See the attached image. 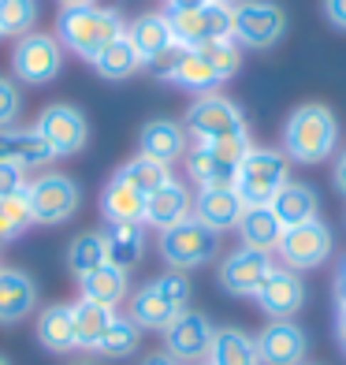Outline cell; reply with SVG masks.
<instances>
[{"label":"cell","mask_w":346,"mask_h":365,"mask_svg":"<svg viewBox=\"0 0 346 365\" xmlns=\"http://www.w3.org/2000/svg\"><path fill=\"white\" fill-rule=\"evenodd\" d=\"M123 34H127L130 45H135L142 68H145V63H157L160 56H168L172 48H175L172 23H168V15H164V11H145V15H138V19L123 30Z\"/></svg>","instance_id":"44dd1931"},{"label":"cell","mask_w":346,"mask_h":365,"mask_svg":"<svg viewBox=\"0 0 346 365\" xmlns=\"http://www.w3.org/2000/svg\"><path fill=\"white\" fill-rule=\"evenodd\" d=\"M205 4H212V0H168V11H197Z\"/></svg>","instance_id":"ee69618b"},{"label":"cell","mask_w":346,"mask_h":365,"mask_svg":"<svg viewBox=\"0 0 346 365\" xmlns=\"http://www.w3.org/2000/svg\"><path fill=\"white\" fill-rule=\"evenodd\" d=\"M242 246H250V250H261V254H276L279 239H283V224L276 220V212L268 205H246L242 217L235 224Z\"/></svg>","instance_id":"484cf974"},{"label":"cell","mask_w":346,"mask_h":365,"mask_svg":"<svg viewBox=\"0 0 346 365\" xmlns=\"http://www.w3.org/2000/svg\"><path fill=\"white\" fill-rule=\"evenodd\" d=\"M68 365H101L97 358H75V361H68Z\"/></svg>","instance_id":"c3c4849f"},{"label":"cell","mask_w":346,"mask_h":365,"mask_svg":"<svg viewBox=\"0 0 346 365\" xmlns=\"http://www.w3.org/2000/svg\"><path fill=\"white\" fill-rule=\"evenodd\" d=\"M197 53H201L212 68H216V75L227 82L235 78L238 68H242V48L235 45V38H224V41H209V45H197Z\"/></svg>","instance_id":"74e56055"},{"label":"cell","mask_w":346,"mask_h":365,"mask_svg":"<svg viewBox=\"0 0 346 365\" xmlns=\"http://www.w3.org/2000/svg\"><path fill=\"white\" fill-rule=\"evenodd\" d=\"M183 309H190V279L175 269L160 272L127 298V317L142 331H164Z\"/></svg>","instance_id":"7a4b0ae2"},{"label":"cell","mask_w":346,"mask_h":365,"mask_svg":"<svg viewBox=\"0 0 346 365\" xmlns=\"http://www.w3.org/2000/svg\"><path fill=\"white\" fill-rule=\"evenodd\" d=\"M38 309V284L23 269L0 264V324H23Z\"/></svg>","instance_id":"ffe728a7"},{"label":"cell","mask_w":346,"mask_h":365,"mask_svg":"<svg viewBox=\"0 0 346 365\" xmlns=\"http://www.w3.org/2000/svg\"><path fill=\"white\" fill-rule=\"evenodd\" d=\"M216 4H227V8H235V4H238V0H216Z\"/></svg>","instance_id":"681fc988"},{"label":"cell","mask_w":346,"mask_h":365,"mask_svg":"<svg viewBox=\"0 0 346 365\" xmlns=\"http://www.w3.org/2000/svg\"><path fill=\"white\" fill-rule=\"evenodd\" d=\"M0 160L19 164L23 172H38V168H48L56 157L34 127L15 123V127H0Z\"/></svg>","instance_id":"d6986e66"},{"label":"cell","mask_w":346,"mask_h":365,"mask_svg":"<svg viewBox=\"0 0 346 365\" xmlns=\"http://www.w3.org/2000/svg\"><path fill=\"white\" fill-rule=\"evenodd\" d=\"M0 365H11V361H8V358H0Z\"/></svg>","instance_id":"f907efd6"},{"label":"cell","mask_w":346,"mask_h":365,"mask_svg":"<svg viewBox=\"0 0 346 365\" xmlns=\"http://www.w3.org/2000/svg\"><path fill=\"white\" fill-rule=\"evenodd\" d=\"M145 246H150L145 224H108V231H105V261L123 272L138 269L145 257Z\"/></svg>","instance_id":"d4e9b609"},{"label":"cell","mask_w":346,"mask_h":365,"mask_svg":"<svg viewBox=\"0 0 346 365\" xmlns=\"http://www.w3.org/2000/svg\"><path fill=\"white\" fill-rule=\"evenodd\" d=\"M26 205H30V220L38 227L68 224L82 205V187L63 172H41L26 187Z\"/></svg>","instance_id":"8992f818"},{"label":"cell","mask_w":346,"mask_h":365,"mask_svg":"<svg viewBox=\"0 0 346 365\" xmlns=\"http://www.w3.org/2000/svg\"><path fill=\"white\" fill-rule=\"evenodd\" d=\"M268 209L276 212V220L287 231V227H298V224H309V220H320V194L313 190L309 182L290 179L268 202Z\"/></svg>","instance_id":"cb8c5ba5"},{"label":"cell","mask_w":346,"mask_h":365,"mask_svg":"<svg viewBox=\"0 0 346 365\" xmlns=\"http://www.w3.org/2000/svg\"><path fill=\"white\" fill-rule=\"evenodd\" d=\"M38 0H0V30L4 38H23L38 23Z\"/></svg>","instance_id":"d590c367"},{"label":"cell","mask_w":346,"mask_h":365,"mask_svg":"<svg viewBox=\"0 0 346 365\" xmlns=\"http://www.w3.org/2000/svg\"><path fill=\"white\" fill-rule=\"evenodd\" d=\"M78 298H90V302L97 306H108L115 309L123 302V298H130V279L123 269H115V264H97L93 272L78 276Z\"/></svg>","instance_id":"4316f807"},{"label":"cell","mask_w":346,"mask_h":365,"mask_svg":"<svg viewBox=\"0 0 346 365\" xmlns=\"http://www.w3.org/2000/svg\"><path fill=\"white\" fill-rule=\"evenodd\" d=\"M138 68H142V60H138V53H135V45L127 41V34H120L115 41H108L101 53L93 56V71L101 75V78H108V82L130 78Z\"/></svg>","instance_id":"1f68e13d"},{"label":"cell","mask_w":346,"mask_h":365,"mask_svg":"<svg viewBox=\"0 0 346 365\" xmlns=\"http://www.w3.org/2000/svg\"><path fill=\"white\" fill-rule=\"evenodd\" d=\"M34 336L45 351L53 354H71L75 346V324H71V306H45L34 321Z\"/></svg>","instance_id":"4dcf8cb0"},{"label":"cell","mask_w":346,"mask_h":365,"mask_svg":"<svg viewBox=\"0 0 346 365\" xmlns=\"http://www.w3.org/2000/svg\"><path fill=\"white\" fill-rule=\"evenodd\" d=\"M335 343H339V351L346 354V309H339V317H335Z\"/></svg>","instance_id":"f6af8a7d"},{"label":"cell","mask_w":346,"mask_h":365,"mask_svg":"<svg viewBox=\"0 0 346 365\" xmlns=\"http://www.w3.org/2000/svg\"><path fill=\"white\" fill-rule=\"evenodd\" d=\"M115 175L127 179L130 187H135L138 194H145V197H150L153 190H160L164 182H172V179H175V175H172V164H160V160L142 157V153H138V157H130V160L123 164V168L115 172Z\"/></svg>","instance_id":"d6a6232c"},{"label":"cell","mask_w":346,"mask_h":365,"mask_svg":"<svg viewBox=\"0 0 346 365\" xmlns=\"http://www.w3.org/2000/svg\"><path fill=\"white\" fill-rule=\"evenodd\" d=\"M112 321H115V309L97 306V302H90V298H75V302H71L75 346H78V351H90V354H93Z\"/></svg>","instance_id":"f546056e"},{"label":"cell","mask_w":346,"mask_h":365,"mask_svg":"<svg viewBox=\"0 0 346 365\" xmlns=\"http://www.w3.org/2000/svg\"><path fill=\"white\" fill-rule=\"evenodd\" d=\"M339 149V120L335 112L320 105V101H309L298 105L287 123H283V153L294 164H320L327 160Z\"/></svg>","instance_id":"6da1fadb"},{"label":"cell","mask_w":346,"mask_h":365,"mask_svg":"<svg viewBox=\"0 0 346 365\" xmlns=\"http://www.w3.org/2000/svg\"><path fill=\"white\" fill-rule=\"evenodd\" d=\"M34 130L45 138V145L53 149V157H75L90 142V123H86V115H82V108L63 105V101L45 105L41 115L34 120Z\"/></svg>","instance_id":"8fae6325"},{"label":"cell","mask_w":346,"mask_h":365,"mask_svg":"<svg viewBox=\"0 0 346 365\" xmlns=\"http://www.w3.org/2000/svg\"><path fill=\"white\" fill-rule=\"evenodd\" d=\"M157 250H160V257H164V264H168V269L190 272V269H201V264H209L212 257L220 254V235L190 217V220H183V224L160 231Z\"/></svg>","instance_id":"ba28073f"},{"label":"cell","mask_w":346,"mask_h":365,"mask_svg":"<svg viewBox=\"0 0 346 365\" xmlns=\"http://www.w3.org/2000/svg\"><path fill=\"white\" fill-rule=\"evenodd\" d=\"M164 15L172 23V38L179 48H197V45L231 38V8L216 4V0L197 11H164Z\"/></svg>","instance_id":"5bb4252c"},{"label":"cell","mask_w":346,"mask_h":365,"mask_svg":"<svg viewBox=\"0 0 346 365\" xmlns=\"http://www.w3.org/2000/svg\"><path fill=\"white\" fill-rule=\"evenodd\" d=\"M26 187H30V172H23L19 164L0 160V202L15 194H26Z\"/></svg>","instance_id":"ab89813d"},{"label":"cell","mask_w":346,"mask_h":365,"mask_svg":"<svg viewBox=\"0 0 346 365\" xmlns=\"http://www.w3.org/2000/svg\"><path fill=\"white\" fill-rule=\"evenodd\" d=\"M332 179H335V187L346 194V149H339V157H335V172H332Z\"/></svg>","instance_id":"7bdbcfd3"},{"label":"cell","mask_w":346,"mask_h":365,"mask_svg":"<svg viewBox=\"0 0 346 365\" xmlns=\"http://www.w3.org/2000/svg\"><path fill=\"white\" fill-rule=\"evenodd\" d=\"M187 149H190V135H187V127L175 123V120H150L138 135V153L153 157L160 164L183 160Z\"/></svg>","instance_id":"603a6c76"},{"label":"cell","mask_w":346,"mask_h":365,"mask_svg":"<svg viewBox=\"0 0 346 365\" xmlns=\"http://www.w3.org/2000/svg\"><path fill=\"white\" fill-rule=\"evenodd\" d=\"M183 127L194 142H224V138L250 135L242 108L224 93H197V101L187 108Z\"/></svg>","instance_id":"52a82bcc"},{"label":"cell","mask_w":346,"mask_h":365,"mask_svg":"<svg viewBox=\"0 0 346 365\" xmlns=\"http://www.w3.org/2000/svg\"><path fill=\"white\" fill-rule=\"evenodd\" d=\"M97 264H105V231H82L68 246V269L75 276H86Z\"/></svg>","instance_id":"e575fe53"},{"label":"cell","mask_w":346,"mask_h":365,"mask_svg":"<svg viewBox=\"0 0 346 365\" xmlns=\"http://www.w3.org/2000/svg\"><path fill=\"white\" fill-rule=\"evenodd\" d=\"M242 209L246 205L235 194V187H205L194 194V220L205 224L209 231H216V235H224V231H231L238 224Z\"/></svg>","instance_id":"7402d4cb"},{"label":"cell","mask_w":346,"mask_h":365,"mask_svg":"<svg viewBox=\"0 0 346 365\" xmlns=\"http://www.w3.org/2000/svg\"><path fill=\"white\" fill-rule=\"evenodd\" d=\"M324 15L335 30H346V0H324Z\"/></svg>","instance_id":"60d3db41"},{"label":"cell","mask_w":346,"mask_h":365,"mask_svg":"<svg viewBox=\"0 0 346 365\" xmlns=\"http://www.w3.org/2000/svg\"><path fill=\"white\" fill-rule=\"evenodd\" d=\"M335 302H339V309H346V257L335 269Z\"/></svg>","instance_id":"b9f144b4"},{"label":"cell","mask_w":346,"mask_h":365,"mask_svg":"<svg viewBox=\"0 0 346 365\" xmlns=\"http://www.w3.org/2000/svg\"><path fill=\"white\" fill-rule=\"evenodd\" d=\"M123 19L115 8H97V4H86V8H60V19H56V41L63 48H71L75 56L90 60L101 53L108 41H115L123 34Z\"/></svg>","instance_id":"3957f363"},{"label":"cell","mask_w":346,"mask_h":365,"mask_svg":"<svg viewBox=\"0 0 346 365\" xmlns=\"http://www.w3.org/2000/svg\"><path fill=\"white\" fill-rule=\"evenodd\" d=\"M287 34V11L276 0H238L231 8V38L242 48H272Z\"/></svg>","instance_id":"9c48e42d"},{"label":"cell","mask_w":346,"mask_h":365,"mask_svg":"<svg viewBox=\"0 0 346 365\" xmlns=\"http://www.w3.org/2000/svg\"><path fill=\"white\" fill-rule=\"evenodd\" d=\"M101 217L108 224H142L145 220V194H138L127 179L112 175L101 190Z\"/></svg>","instance_id":"83f0119b"},{"label":"cell","mask_w":346,"mask_h":365,"mask_svg":"<svg viewBox=\"0 0 346 365\" xmlns=\"http://www.w3.org/2000/svg\"><path fill=\"white\" fill-rule=\"evenodd\" d=\"M86 4H93V0H60V8H86Z\"/></svg>","instance_id":"7dc6e473"},{"label":"cell","mask_w":346,"mask_h":365,"mask_svg":"<svg viewBox=\"0 0 346 365\" xmlns=\"http://www.w3.org/2000/svg\"><path fill=\"white\" fill-rule=\"evenodd\" d=\"M138 365H179V361H175V358H168V354L160 351V354H150V358H142Z\"/></svg>","instance_id":"bcb514c9"},{"label":"cell","mask_w":346,"mask_h":365,"mask_svg":"<svg viewBox=\"0 0 346 365\" xmlns=\"http://www.w3.org/2000/svg\"><path fill=\"white\" fill-rule=\"evenodd\" d=\"M205 365H261L257 339L250 331L235 328V324H224V328H216V336H212Z\"/></svg>","instance_id":"f1b7e54d"},{"label":"cell","mask_w":346,"mask_h":365,"mask_svg":"<svg viewBox=\"0 0 346 365\" xmlns=\"http://www.w3.org/2000/svg\"><path fill=\"white\" fill-rule=\"evenodd\" d=\"M332 246H335L332 227L324 220H309V224H298V227H287L279 246H276V254L287 269L305 272V269H320V264L332 257Z\"/></svg>","instance_id":"7c38bea8"},{"label":"cell","mask_w":346,"mask_h":365,"mask_svg":"<svg viewBox=\"0 0 346 365\" xmlns=\"http://www.w3.org/2000/svg\"><path fill=\"white\" fill-rule=\"evenodd\" d=\"M287 182H290V160L283 149L250 145V153L242 157L231 187L242 197V205H268Z\"/></svg>","instance_id":"277c9868"},{"label":"cell","mask_w":346,"mask_h":365,"mask_svg":"<svg viewBox=\"0 0 346 365\" xmlns=\"http://www.w3.org/2000/svg\"><path fill=\"white\" fill-rule=\"evenodd\" d=\"M276 269L272 254H261V250H250V246H238V250H231L220 269H216V279L227 294L235 298H253L257 287L265 284V276Z\"/></svg>","instance_id":"9a60e30c"},{"label":"cell","mask_w":346,"mask_h":365,"mask_svg":"<svg viewBox=\"0 0 346 365\" xmlns=\"http://www.w3.org/2000/svg\"><path fill=\"white\" fill-rule=\"evenodd\" d=\"M160 336H164V354L168 358H175L179 365H201L209 358L216 324H212L205 313H197V309H183L168 328L160 331Z\"/></svg>","instance_id":"4fadbf2b"},{"label":"cell","mask_w":346,"mask_h":365,"mask_svg":"<svg viewBox=\"0 0 346 365\" xmlns=\"http://www.w3.org/2000/svg\"><path fill=\"white\" fill-rule=\"evenodd\" d=\"M138 346H142V328L130 317H120V313H115V321L108 324V331L101 336V343H97L93 354H101V358H130Z\"/></svg>","instance_id":"836d02e7"},{"label":"cell","mask_w":346,"mask_h":365,"mask_svg":"<svg viewBox=\"0 0 346 365\" xmlns=\"http://www.w3.org/2000/svg\"><path fill=\"white\" fill-rule=\"evenodd\" d=\"M19 112H23V90L0 75V127H15Z\"/></svg>","instance_id":"f35d334b"},{"label":"cell","mask_w":346,"mask_h":365,"mask_svg":"<svg viewBox=\"0 0 346 365\" xmlns=\"http://www.w3.org/2000/svg\"><path fill=\"white\" fill-rule=\"evenodd\" d=\"M0 38H4V30H0Z\"/></svg>","instance_id":"816d5d0a"},{"label":"cell","mask_w":346,"mask_h":365,"mask_svg":"<svg viewBox=\"0 0 346 365\" xmlns=\"http://www.w3.org/2000/svg\"><path fill=\"white\" fill-rule=\"evenodd\" d=\"M253 302L268 313L272 321H294V313L305 306V279L302 272L287 269V264H276L265 276V284L257 287Z\"/></svg>","instance_id":"2e32d148"},{"label":"cell","mask_w":346,"mask_h":365,"mask_svg":"<svg viewBox=\"0 0 346 365\" xmlns=\"http://www.w3.org/2000/svg\"><path fill=\"white\" fill-rule=\"evenodd\" d=\"M250 145H253L250 135L224 138V142H194L187 149V157H183L187 175L197 182V190H205V187H231L242 157L250 153Z\"/></svg>","instance_id":"5b68a950"},{"label":"cell","mask_w":346,"mask_h":365,"mask_svg":"<svg viewBox=\"0 0 346 365\" xmlns=\"http://www.w3.org/2000/svg\"><path fill=\"white\" fill-rule=\"evenodd\" d=\"M194 217V194L187 182H164L160 190H153L150 197H145V227H157V231H168L175 224H183Z\"/></svg>","instance_id":"ac0fdd59"},{"label":"cell","mask_w":346,"mask_h":365,"mask_svg":"<svg viewBox=\"0 0 346 365\" xmlns=\"http://www.w3.org/2000/svg\"><path fill=\"white\" fill-rule=\"evenodd\" d=\"M11 71L19 82H26V86H48V82L63 71V45L56 41V34L30 30V34L15 38Z\"/></svg>","instance_id":"30bf717a"},{"label":"cell","mask_w":346,"mask_h":365,"mask_svg":"<svg viewBox=\"0 0 346 365\" xmlns=\"http://www.w3.org/2000/svg\"><path fill=\"white\" fill-rule=\"evenodd\" d=\"M30 227H34V220H30L26 194L4 197V202H0V242H15V239H23Z\"/></svg>","instance_id":"8d00e7d4"},{"label":"cell","mask_w":346,"mask_h":365,"mask_svg":"<svg viewBox=\"0 0 346 365\" xmlns=\"http://www.w3.org/2000/svg\"><path fill=\"white\" fill-rule=\"evenodd\" d=\"M257 354L261 365H305L309 336L294 321H268L257 336Z\"/></svg>","instance_id":"e0dca14e"}]
</instances>
